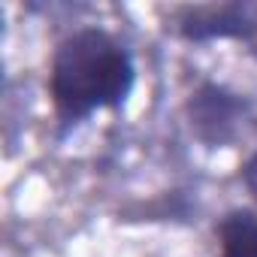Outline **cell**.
Instances as JSON below:
<instances>
[{
	"mask_svg": "<svg viewBox=\"0 0 257 257\" xmlns=\"http://www.w3.org/2000/svg\"><path fill=\"white\" fill-rule=\"evenodd\" d=\"M251 109L254 106L245 94H239L221 82H212V79H203L185 100L188 127L206 149L230 146L239 137L242 124L248 121Z\"/></svg>",
	"mask_w": 257,
	"mask_h": 257,
	"instance_id": "7a4b0ae2",
	"label": "cell"
},
{
	"mask_svg": "<svg viewBox=\"0 0 257 257\" xmlns=\"http://www.w3.org/2000/svg\"><path fill=\"white\" fill-rule=\"evenodd\" d=\"M242 46H245V52L257 61V0H251V16H248V28H245Z\"/></svg>",
	"mask_w": 257,
	"mask_h": 257,
	"instance_id": "8992f818",
	"label": "cell"
},
{
	"mask_svg": "<svg viewBox=\"0 0 257 257\" xmlns=\"http://www.w3.org/2000/svg\"><path fill=\"white\" fill-rule=\"evenodd\" d=\"M239 179H242L245 191L251 194V200H254V206H257V152H251V155L245 158V164H242V170H239Z\"/></svg>",
	"mask_w": 257,
	"mask_h": 257,
	"instance_id": "5b68a950",
	"label": "cell"
},
{
	"mask_svg": "<svg viewBox=\"0 0 257 257\" xmlns=\"http://www.w3.org/2000/svg\"><path fill=\"white\" fill-rule=\"evenodd\" d=\"M251 16V0L227 4H194L173 13V31L185 43H242Z\"/></svg>",
	"mask_w": 257,
	"mask_h": 257,
	"instance_id": "3957f363",
	"label": "cell"
},
{
	"mask_svg": "<svg viewBox=\"0 0 257 257\" xmlns=\"http://www.w3.org/2000/svg\"><path fill=\"white\" fill-rule=\"evenodd\" d=\"M137 88V61L115 34L79 28L64 37L49 64V97L64 140L97 112L124 109Z\"/></svg>",
	"mask_w": 257,
	"mask_h": 257,
	"instance_id": "6da1fadb",
	"label": "cell"
},
{
	"mask_svg": "<svg viewBox=\"0 0 257 257\" xmlns=\"http://www.w3.org/2000/svg\"><path fill=\"white\" fill-rule=\"evenodd\" d=\"M215 236L221 257H257V212L230 209L215 224Z\"/></svg>",
	"mask_w": 257,
	"mask_h": 257,
	"instance_id": "277c9868",
	"label": "cell"
}]
</instances>
